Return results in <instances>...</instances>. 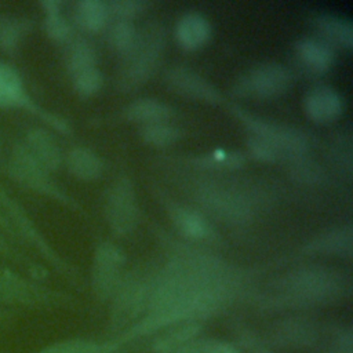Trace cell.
Here are the masks:
<instances>
[{
	"label": "cell",
	"mask_w": 353,
	"mask_h": 353,
	"mask_svg": "<svg viewBox=\"0 0 353 353\" xmlns=\"http://www.w3.org/2000/svg\"><path fill=\"white\" fill-rule=\"evenodd\" d=\"M232 112L240 119L251 135L259 137L270 143L279 152L280 157L295 160L307 152L309 141L302 131L252 116L240 106H233Z\"/></svg>",
	"instance_id": "obj_7"
},
{
	"label": "cell",
	"mask_w": 353,
	"mask_h": 353,
	"mask_svg": "<svg viewBox=\"0 0 353 353\" xmlns=\"http://www.w3.org/2000/svg\"><path fill=\"white\" fill-rule=\"evenodd\" d=\"M72 84L74 91L84 98L92 97L94 94H97L103 84V74L102 72L94 66V68H88L85 70H81L76 74L72 76Z\"/></svg>",
	"instance_id": "obj_32"
},
{
	"label": "cell",
	"mask_w": 353,
	"mask_h": 353,
	"mask_svg": "<svg viewBox=\"0 0 353 353\" xmlns=\"http://www.w3.org/2000/svg\"><path fill=\"white\" fill-rule=\"evenodd\" d=\"M43 25L47 36L57 43L69 41L72 37V26L61 14V11L46 12Z\"/></svg>",
	"instance_id": "obj_34"
},
{
	"label": "cell",
	"mask_w": 353,
	"mask_h": 353,
	"mask_svg": "<svg viewBox=\"0 0 353 353\" xmlns=\"http://www.w3.org/2000/svg\"><path fill=\"white\" fill-rule=\"evenodd\" d=\"M0 211L7 222L11 239L14 241L26 243L36 250L47 262L62 272L66 276L72 274V268L63 262V259L52 250L37 226L33 223L25 208L15 201L11 194L0 185Z\"/></svg>",
	"instance_id": "obj_3"
},
{
	"label": "cell",
	"mask_w": 353,
	"mask_h": 353,
	"mask_svg": "<svg viewBox=\"0 0 353 353\" xmlns=\"http://www.w3.org/2000/svg\"><path fill=\"white\" fill-rule=\"evenodd\" d=\"M216 341L214 339H190L178 347H174L164 353H210Z\"/></svg>",
	"instance_id": "obj_38"
},
{
	"label": "cell",
	"mask_w": 353,
	"mask_h": 353,
	"mask_svg": "<svg viewBox=\"0 0 353 353\" xmlns=\"http://www.w3.org/2000/svg\"><path fill=\"white\" fill-rule=\"evenodd\" d=\"M139 135L145 143L157 148H164L179 141L181 131L176 127L168 124L167 121H163L142 125L139 130Z\"/></svg>",
	"instance_id": "obj_30"
},
{
	"label": "cell",
	"mask_w": 353,
	"mask_h": 353,
	"mask_svg": "<svg viewBox=\"0 0 353 353\" xmlns=\"http://www.w3.org/2000/svg\"><path fill=\"white\" fill-rule=\"evenodd\" d=\"M168 214L176 230L186 239L204 240L212 234L210 223L196 210L174 204L168 208Z\"/></svg>",
	"instance_id": "obj_21"
},
{
	"label": "cell",
	"mask_w": 353,
	"mask_h": 353,
	"mask_svg": "<svg viewBox=\"0 0 353 353\" xmlns=\"http://www.w3.org/2000/svg\"><path fill=\"white\" fill-rule=\"evenodd\" d=\"M291 81L292 76L284 65L268 62L240 76L234 81L232 91L236 97L241 98L272 99L287 92Z\"/></svg>",
	"instance_id": "obj_8"
},
{
	"label": "cell",
	"mask_w": 353,
	"mask_h": 353,
	"mask_svg": "<svg viewBox=\"0 0 353 353\" xmlns=\"http://www.w3.org/2000/svg\"><path fill=\"white\" fill-rule=\"evenodd\" d=\"M314 330L310 324L301 320L285 321L274 330V339L280 341L283 345H310L314 341Z\"/></svg>",
	"instance_id": "obj_29"
},
{
	"label": "cell",
	"mask_w": 353,
	"mask_h": 353,
	"mask_svg": "<svg viewBox=\"0 0 353 353\" xmlns=\"http://www.w3.org/2000/svg\"><path fill=\"white\" fill-rule=\"evenodd\" d=\"M353 245V232L350 226H339L320 233L313 240H310L305 251L321 255H338L349 256L352 254Z\"/></svg>",
	"instance_id": "obj_19"
},
{
	"label": "cell",
	"mask_w": 353,
	"mask_h": 353,
	"mask_svg": "<svg viewBox=\"0 0 353 353\" xmlns=\"http://www.w3.org/2000/svg\"><path fill=\"white\" fill-rule=\"evenodd\" d=\"M306 116L319 124L336 120L343 112V99L336 90L330 85L312 87L303 98Z\"/></svg>",
	"instance_id": "obj_14"
},
{
	"label": "cell",
	"mask_w": 353,
	"mask_h": 353,
	"mask_svg": "<svg viewBox=\"0 0 353 353\" xmlns=\"http://www.w3.org/2000/svg\"><path fill=\"white\" fill-rule=\"evenodd\" d=\"M0 108L23 109L61 134H70L69 123L58 114L41 109L26 92L18 72L10 65L0 62Z\"/></svg>",
	"instance_id": "obj_9"
},
{
	"label": "cell",
	"mask_w": 353,
	"mask_h": 353,
	"mask_svg": "<svg viewBox=\"0 0 353 353\" xmlns=\"http://www.w3.org/2000/svg\"><path fill=\"white\" fill-rule=\"evenodd\" d=\"M234 274L221 259L188 252L170 262L152 284L149 313L127 338L152 334L183 321H199L219 310L234 288Z\"/></svg>",
	"instance_id": "obj_1"
},
{
	"label": "cell",
	"mask_w": 353,
	"mask_h": 353,
	"mask_svg": "<svg viewBox=\"0 0 353 353\" xmlns=\"http://www.w3.org/2000/svg\"><path fill=\"white\" fill-rule=\"evenodd\" d=\"M99 353H119V350H117V346H116V345L105 343L103 349H102Z\"/></svg>",
	"instance_id": "obj_43"
},
{
	"label": "cell",
	"mask_w": 353,
	"mask_h": 353,
	"mask_svg": "<svg viewBox=\"0 0 353 353\" xmlns=\"http://www.w3.org/2000/svg\"><path fill=\"white\" fill-rule=\"evenodd\" d=\"M1 148H3V141H1V134H0V153H1Z\"/></svg>",
	"instance_id": "obj_46"
},
{
	"label": "cell",
	"mask_w": 353,
	"mask_h": 353,
	"mask_svg": "<svg viewBox=\"0 0 353 353\" xmlns=\"http://www.w3.org/2000/svg\"><path fill=\"white\" fill-rule=\"evenodd\" d=\"M110 17L109 6L101 0H80L74 4L73 19L74 23L84 32L102 30Z\"/></svg>",
	"instance_id": "obj_22"
},
{
	"label": "cell",
	"mask_w": 353,
	"mask_h": 353,
	"mask_svg": "<svg viewBox=\"0 0 353 353\" xmlns=\"http://www.w3.org/2000/svg\"><path fill=\"white\" fill-rule=\"evenodd\" d=\"M22 143L33 159L48 172L57 171L61 167L62 152L50 131L41 127L29 128Z\"/></svg>",
	"instance_id": "obj_16"
},
{
	"label": "cell",
	"mask_w": 353,
	"mask_h": 353,
	"mask_svg": "<svg viewBox=\"0 0 353 353\" xmlns=\"http://www.w3.org/2000/svg\"><path fill=\"white\" fill-rule=\"evenodd\" d=\"M316 30L327 44L350 50L353 46V26L349 19L334 14H319L313 19Z\"/></svg>",
	"instance_id": "obj_20"
},
{
	"label": "cell",
	"mask_w": 353,
	"mask_h": 353,
	"mask_svg": "<svg viewBox=\"0 0 353 353\" xmlns=\"http://www.w3.org/2000/svg\"><path fill=\"white\" fill-rule=\"evenodd\" d=\"M0 256L26 272L33 280H41L47 274V270L41 265L33 262L28 255L17 248L14 241L4 233L3 229H0Z\"/></svg>",
	"instance_id": "obj_26"
},
{
	"label": "cell",
	"mask_w": 353,
	"mask_h": 353,
	"mask_svg": "<svg viewBox=\"0 0 353 353\" xmlns=\"http://www.w3.org/2000/svg\"><path fill=\"white\" fill-rule=\"evenodd\" d=\"M110 14H114L120 19L130 21L131 18H135L145 12L149 3L142 0H113L108 3Z\"/></svg>",
	"instance_id": "obj_36"
},
{
	"label": "cell",
	"mask_w": 353,
	"mask_h": 353,
	"mask_svg": "<svg viewBox=\"0 0 353 353\" xmlns=\"http://www.w3.org/2000/svg\"><path fill=\"white\" fill-rule=\"evenodd\" d=\"M210 353H239V350L232 346L230 343H226V342H218L214 345V347L211 349Z\"/></svg>",
	"instance_id": "obj_40"
},
{
	"label": "cell",
	"mask_w": 353,
	"mask_h": 353,
	"mask_svg": "<svg viewBox=\"0 0 353 353\" xmlns=\"http://www.w3.org/2000/svg\"><path fill=\"white\" fill-rule=\"evenodd\" d=\"M201 330V324L199 321H183L175 325L168 327V330L161 334L153 343V350L156 353H164L179 345L193 339Z\"/></svg>",
	"instance_id": "obj_27"
},
{
	"label": "cell",
	"mask_w": 353,
	"mask_h": 353,
	"mask_svg": "<svg viewBox=\"0 0 353 353\" xmlns=\"http://www.w3.org/2000/svg\"><path fill=\"white\" fill-rule=\"evenodd\" d=\"M0 229H3V230H4V233L11 239V234H10V230H8L7 222H6V219H4L3 214H1V211H0ZM11 240H12V239H11ZM12 241H14V240H12Z\"/></svg>",
	"instance_id": "obj_44"
},
{
	"label": "cell",
	"mask_w": 353,
	"mask_h": 353,
	"mask_svg": "<svg viewBox=\"0 0 353 353\" xmlns=\"http://www.w3.org/2000/svg\"><path fill=\"white\" fill-rule=\"evenodd\" d=\"M14 316H15V310L0 307V323H4V321L11 320Z\"/></svg>",
	"instance_id": "obj_42"
},
{
	"label": "cell",
	"mask_w": 353,
	"mask_h": 353,
	"mask_svg": "<svg viewBox=\"0 0 353 353\" xmlns=\"http://www.w3.org/2000/svg\"><path fill=\"white\" fill-rule=\"evenodd\" d=\"M69 172L81 181H94L102 175L103 163L91 149L84 146L73 148L66 156Z\"/></svg>",
	"instance_id": "obj_24"
},
{
	"label": "cell",
	"mask_w": 353,
	"mask_h": 353,
	"mask_svg": "<svg viewBox=\"0 0 353 353\" xmlns=\"http://www.w3.org/2000/svg\"><path fill=\"white\" fill-rule=\"evenodd\" d=\"M97 62V51L94 46L85 39H76L69 43L66 51V69L70 76L94 68Z\"/></svg>",
	"instance_id": "obj_28"
},
{
	"label": "cell",
	"mask_w": 353,
	"mask_h": 353,
	"mask_svg": "<svg viewBox=\"0 0 353 353\" xmlns=\"http://www.w3.org/2000/svg\"><path fill=\"white\" fill-rule=\"evenodd\" d=\"M295 57L298 65L309 74L327 73L334 62V48L317 37H302L295 43Z\"/></svg>",
	"instance_id": "obj_15"
},
{
	"label": "cell",
	"mask_w": 353,
	"mask_h": 353,
	"mask_svg": "<svg viewBox=\"0 0 353 353\" xmlns=\"http://www.w3.org/2000/svg\"><path fill=\"white\" fill-rule=\"evenodd\" d=\"M70 296L48 290L10 268L0 266V307H40L68 303Z\"/></svg>",
	"instance_id": "obj_5"
},
{
	"label": "cell",
	"mask_w": 353,
	"mask_h": 353,
	"mask_svg": "<svg viewBox=\"0 0 353 353\" xmlns=\"http://www.w3.org/2000/svg\"><path fill=\"white\" fill-rule=\"evenodd\" d=\"M164 83L171 91L189 99L208 103H218L222 101V95L210 81L185 66L170 68L164 74Z\"/></svg>",
	"instance_id": "obj_13"
},
{
	"label": "cell",
	"mask_w": 353,
	"mask_h": 353,
	"mask_svg": "<svg viewBox=\"0 0 353 353\" xmlns=\"http://www.w3.org/2000/svg\"><path fill=\"white\" fill-rule=\"evenodd\" d=\"M211 36V25L201 14L188 12L182 15L175 25L176 43L188 50L201 48Z\"/></svg>",
	"instance_id": "obj_17"
},
{
	"label": "cell",
	"mask_w": 353,
	"mask_h": 353,
	"mask_svg": "<svg viewBox=\"0 0 353 353\" xmlns=\"http://www.w3.org/2000/svg\"><path fill=\"white\" fill-rule=\"evenodd\" d=\"M247 148H248V152L256 160L263 161V163H274L279 159H281L279 152L270 143H268L262 138L251 135V134L247 138Z\"/></svg>",
	"instance_id": "obj_37"
},
{
	"label": "cell",
	"mask_w": 353,
	"mask_h": 353,
	"mask_svg": "<svg viewBox=\"0 0 353 353\" xmlns=\"http://www.w3.org/2000/svg\"><path fill=\"white\" fill-rule=\"evenodd\" d=\"M105 345L85 339H69L46 346L37 353H99Z\"/></svg>",
	"instance_id": "obj_35"
},
{
	"label": "cell",
	"mask_w": 353,
	"mask_h": 353,
	"mask_svg": "<svg viewBox=\"0 0 353 353\" xmlns=\"http://www.w3.org/2000/svg\"><path fill=\"white\" fill-rule=\"evenodd\" d=\"M301 159V157H299ZM299 159H295V176H298L302 181L313 182L317 181L321 176L320 170L312 164L310 161H299Z\"/></svg>",
	"instance_id": "obj_39"
},
{
	"label": "cell",
	"mask_w": 353,
	"mask_h": 353,
	"mask_svg": "<svg viewBox=\"0 0 353 353\" xmlns=\"http://www.w3.org/2000/svg\"><path fill=\"white\" fill-rule=\"evenodd\" d=\"M204 207L214 215L229 221L243 222L248 218V207L243 197H237L225 190H208L200 199Z\"/></svg>",
	"instance_id": "obj_18"
},
{
	"label": "cell",
	"mask_w": 353,
	"mask_h": 353,
	"mask_svg": "<svg viewBox=\"0 0 353 353\" xmlns=\"http://www.w3.org/2000/svg\"><path fill=\"white\" fill-rule=\"evenodd\" d=\"M32 26V21L26 18L0 15V48L4 52L14 54Z\"/></svg>",
	"instance_id": "obj_25"
},
{
	"label": "cell",
	"mask_w": 353,
	"mask_h": 353,
	"mask_svg": "<svg viewBox=\"0 0 353 353\" xmlns=\"http://www.w3.org/2000/svg\"><path fill=\"white\" fill-rule=\"evenodd\" d=\"M125 262L123 251L109 243H101L94 254L91 284L98 299L110 298L121 283V269Z\"/></svg>",
	"instance_id": "obj_11"
},
{
	"label": "cell",
	"mask_w": 353,
	"mask_h": 353,
	"mask_svg": "<svg viewBox=\"0 0 353 353\" xmlns=\"http://www.w3.org/2000/svg\"><path fill=\"white\" fill-rule=\"evenodd\" d=\"M7 171L18 185L55 199L69 207H77V204L57 186L50 172L33 159L22 142L12 146L7 161Z\"/></svg>",
	"instance_id": "obj_6"
},
{
	"label": "cell",
	"mask_w": 353,
	"mask_h": 353,
	"mask_svg": "<svg viewBox=\"0 0 353 353\" xmlns=\"http://www.w3.org/2000/svg\"><path fill=\"white\" fill-rule=\"evenodd\" d=\"M105 216L117 236L131 233L138 223V204L132 182L123 176L108 190L105 199Z\"/></svg>",
	"instance_id": "obj_10"
},
{
	"label": "cell",
	"mask_w": 353,
	"mask_h": 353,
	"mask_svg": "<svg viewBox=\"0 0 353 353\" xmlns=\"http://www.w3.org/2000/svg\"><path fill=\"white\" fill-rule=\"evenodd\" d=\"M244 161L245 159L241 153L223 152V150L211 152L194 159L196 164L201 167H210V168H239L244 164Z\"/></svg>",
	"instance_id": "obj_33"
},
{
	"label": "cell",
	"mask_w": 353,
	"mask_h": 353,
	"mask_svg": "<svg viewBox=\"0 0 353 353\" xmlns=\"http://www.w3.org/2000/svg\"><path fill=\"white\" fill-rule=\"evenodd\" d=\"M138 32L131 21L119 19L112 23L109 33H108V43L109 47L117 52L119 55L124 57L135 44Z\"/></svg>",
	"instance_id": "obj_31"
},
{
	"label": "cell",
	"mask_w": 353,
	"mask_h": 353,
	"mask_svg": "<svg viewBox=\"0 0 353 353\" xmlns=\"http://www.w3.org/2000/svg\"><path fill=\"white\" fill-rule=\"evenodd\" d=\"M338 276L324 268H303L285 276L279 288L287 303L310 305L330 301L341 291Z\"/></svg>",
	"instance_id": "obj_4"
},
{
	"label": "cell",
	"mask_w": 353,
	"mask_h": 353,
	"mask_svg": "<svg viewBox=\"0 0 353 353\" xmlns=\"http://www.w3.org/2000/svg\"><path fill=\"white\" fill-rule=\"evenodd\" d=\"M0 353H3V352H0Z\"/></svg>",
	"instance_id": "obj_47"
},
{
	"label": "cell",
	"mask_w": 353,
	"mask_h": 353,
	"mask_svg": "<svg viewBox=\"0 0 353 353\" xmlns=\"http://www.w3.org/2000/svg\"><path fill=\"white\" fill-rule=\"evenodd\" d=\"M152 284L148 283L142 276L135 274H131L120 283L119 288L116 290V298L110 316L113 327H123L138 317V314L149 303Z\"/></svg>",
	"instance_id": "obj_12"
},
{
	"label": "cell",
	"mask_w": 353,
	"mask_h": 353,
	"mask_svg": "<svg viewBox=\"0 0 353 353\" xmlns=\"http://www.w3.org/2000/svg\"><path fill=\"white\" fill-rule=\"evenodd\" d=\"M165 44V34L159 22L148 23L138 33L135 44L123 57L116 85L120 91H132L145 84L156 72Z\"/></svg>",
	"instance_id": "obj_2"
},
{
	"label": "cell",
	"mask_w": 353,
	"mask_h": 353,
	"mask_svg": "<svg viewBox=\"0 0 353 353\" xmlns=\"http://www.w3.org/2000/svg\"><path fill=\"white\" fill-rule=\"evenodd\" d=\"M40 6L43 7L44 12H57V11H61L62 3L58 0H44L40 3Z\"/></svg>",
	"instance_id": "obj_41"
},
{
	"label": "cell",
	"mask_w": 353,
	"mask_h": 353,
	"mask_svg": "<svg viewBox=\"0 0 353 353\" xmlns=\"http://www.w3.org/2000/svg\"><path fill=\"white\" fill-rule=\"evenodd\" d=\"M124 117L130 121L145 124L168 121L172 117V109L164 102L153 98H141L131 102L124 109Z\"/></svg>",
	"instance_id": "obj_23"
},
{
	"label": "cell",
	"mask_w": 353,
	"mask_h": 353,
	"mask_svg": "<svg viewBox=\"0 0 353 353\" xmlns=\"http://www.w3.org/2000/svg\"><path fill=\"white\" fill-rule=\"evenodd\" d=\"M338 353H352V350H349V349H343V347H342V350H341V352H338Z\"/></svg>",
	"instance_id": "obj_45"
}]
</instances>
